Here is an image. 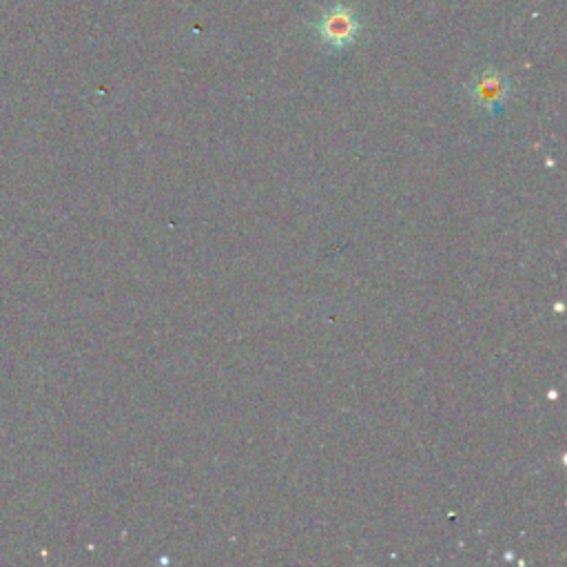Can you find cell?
Here are the masks:
<instances>
[{"mask_svg":"<svg viewBox=\"0 0 567 567\" xmlns=\"http://www.w3.org/2000/svg\"><path fill=\"white\" fill-rule=\"evenodd\" d=\"M315 34L317 38L322 40V43L331 49V51H342L346 47H350L362 34V18L355 12V9H350L348 5H331L328 9H324L322 14H319L317 23H315Z\"/></svg>","mask_w":567,"mask_h":567,"instance_id":"1","label":"cell"},{"mask_svg":"<svg viewBox=\"0 0 567 567\" xmlns=\"http://www.w3.org/2000/svg\"><path fill=\"white\" fill-rule=\"evenodd\" d=\"M468 94L474 105L494 116V113H499L505 102H508L512 94V85L501 71L483 69L481 74L472 78V82L468 85Z\"/></svg>","mask_w":567,"mask_h":567,"instance_id":"2","label":"cell"}]
</instances>
